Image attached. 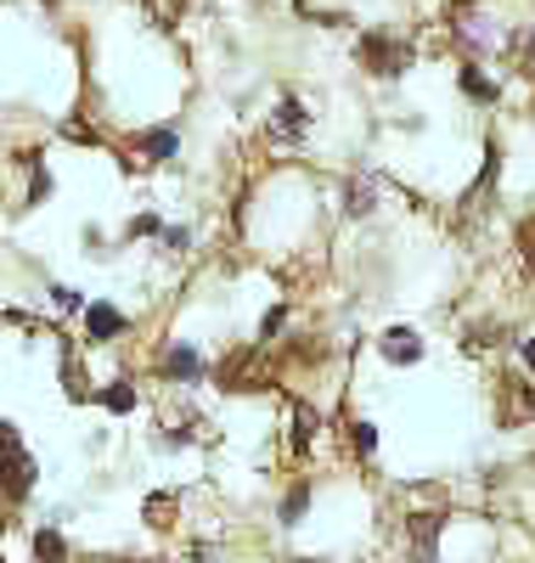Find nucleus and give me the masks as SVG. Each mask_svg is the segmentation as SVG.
Here are the masks:
<instances>
[{
	"mask_svg": "<svg viewBox=\"0 0 535 563\" xmlns=\"http://www.w3.org/2000/svg\"><path fill=\"white\" fill-rule=\"evenodd\" d=\"M518 355H524V366H535V339H524V344H518Z\"/></svg>",
	"mask_w": 535,
	"mask_h": 563,
	"instance_id": "a211bd4d",
	"label": "nucleus"
},
{
	"mask_svg": "<svg viewBox=\"0 0 535 563\" xmlns=\"http://www.w3.org/2000/svg\"><path fill=\"white\" fill-rule=\"evenodd\" d=\"M361 57L372 63V74H383V79H395L412 57H406V45H395V40H389V34H367L361 40Z\"/></svg>",
	"mask_w": 535,
	"mask_h": 563,
	"instance_id": "7ed1b4c3",
	"label": "nucleus"
},
{
	"mask_svg": "<svg viewBox=\"0 0 535 563\" xmlns=\"http://www.w3.org/2000/svg\"><path fill=\"white\" fill-rule=\"evenodd\" d=\"M383 361H395V366H417L423 361V339L412 333V327H389V333L378 339Z\"/></svg>",
	"mask_w": 535,
	"mask_h": 563,
	"instance_id": "20e7f679",
	"label": "nucleus"
},
{
	"mask_svg": "<svg viewBox=\"0 0 535 563\" xmlns=\"http://www.w3.org/2000/svg\"><path fill=\"white\" fill-rule=\"evenodd\" d=\"M34 558H45V563H63V558H68L63 536H57V530H34Z\"/></svg>",
	"mask_w": 535,
	"mask_h": 563,
	"instance_id": "9b49d317",
	"label": "nucleus"
},
{
	"mask_svg": "<svg viewBox=\"0 0 535 563\" xmlns=\"http://www.w3.org/2000/svg\"><path fill=\"white\" fill-rule=\"evenodd\" d=\"M513 45H518V74L535 79V40L529 34H513Z\"/></svg>",
	"mask_w": 535,
	"mask_h": 563,
	"instance_id": "2eb2a0df",
	"label": "nucleus"
},
{
	"mask_svg": "<svg viewBox=\"0 0 535 563\" xmlns=\"http://www.w3.org/2000/svg\"><path fill=\"white\" fill-rule=\"evenodd\" d=\"M310 507V485H294L282 496V525H299V512Z\"/></svg>",
	"mask_w": 535,
	"mask_h": 563,
	"instance_id": "ddd939ff",
	"label": "nucleus"
},
{
	"mask_svg": "<svg viewBox=\"0 0 535 563\" xmlns=\"http://www.w3.org/2000/svg\"><path fill=\"white\" fill-rule=\"evenodd\" d=\"M356 451H361V456L378 451V429H372V422H356Z\"/></svg>",
	"mask_w": 535,
	"mask_h": 563,
	"instance_id": "dca6fc26",
	"label": "nucleus"
},
{
	"mask_svg": "<svg viewBox=\"0 0 535 563\" xmlns=\"http://www.w3.org/2000/svg\"><path fill=\"white\" fill-rule=\"evenodd\" d=\"M119 333H124V316H119L113 305H90V310H85V339H90V344H113Z\"/></svg>",
	"mask_w": 535,
	"mask_h": 563,
	"instance_id": "39448f33",
	"label": "nucleus"
},
{
	"mask_svg": "<svg viewBox=\"0 0 535 563\" xmlns=\"http://www.w3.org/2000/svg\"><path fill=\"white\" fill-rule=\"evenodd\" d=\"M372 198H378V186H372L367 175H356V180L345 186V209H350V214H367V209H372Z\"/></svg>",
	"mask_w": 535,
	"mask_h": 563,
	"instance_id": "9d476101",
	"label": "nucleus"
},
{
	"mask_svg": "<svg viewBox=\"0 0 535 563\" xmlns=\"http://www.w3.org/2000/svg\"><path fill=\"white\" fill-rule=\"evenodd\" d=\"M29 485H34V456L23 451L12 422H0V490L18 501V496H29Z\"/></svg>",
	"mask_w": 535,
	"mask_h": 563,
	"instance_id": "f257e3e1",
	"label": "nucleus"
},
{
	"mask_svg": "<svg viewBox=\"0 0 535 563\" xmlns=\"http://www.w3.org/2000/svg\"><path fill=\"white\" fill-rule=\"evenodd\" d=\"M529 271H535V249H529Z\"/></svg>",
	"mask_w": 535,
	"mask_h": 563,
	"instance_id": "aec40b11",
	"label": "nucleus"
},
{
	"mask_svg": "<svg viewBox=\"0 0 535 563\" xmlns=\"http://www.w3.org/2000/svg\"><path fill=\"white\" fill-rule=\"evenodd\" d=\"M192 563H220V558H215L209 547H198V558H192Z\"/></svg>",
	"mask_w": 535,
	"mask_h": 563,
	"instance_id": "6ab92c4d",
	"label": "nucleus"
},
{
	"mask_svg": "<svg viewBox=\"0 0 535 563\" xmlns=\"http://www.w3.org/2000/svg\"><path fill=\"white\" fill-rule=\"evenodd\" d=\"M271 130H276V135H287V141L305 135V108H299V102H282V108H276V119H271Z\"/></svg>",
	"mask_w": 535,
	"mask_h": 563,
	"instance_id": "1a4fd4ad",
	"label": "nucleus"
},
{
	"mask_svg": "<svg viewBox=\"0 0 535 563\" xmlns=\"http://www.w3.org/2000/svg\"><path fill=\"white\" fill-rule=\"evenodd\" d=\"M457 40L468 45V52H496V45H513V34L496 29V18H484V12L462 18V23H457Z\"/></svg>",
	"mask_w": 535,
	"mask_h": 563,
	"instance_id": "f03ea898",
	"label": "nucleus"
},
{
	"mask_svg": "<svg viewBox=\"0 0 535 563\" xmlns=\"http://www.w3.org/2000/svg\"><path fill=\"white\" fill-rule=\"evenodd\" d=\"M102 406H108V411H130V406H135V389L119 378V384H108V389H102Z\"/></svg>",
	"mask_w": 535,
	"mask_h": 563,
	"instance_id": "4468645a",
	"label": "nucleus"
},
{
	"mask_svg": "<svg viewBox=\"0 0 535 563\" xmlns=\"http://www.w3.org/2000/svg\"><path fill=\"white\" fill-rule=\"evenodd\" d=\"M462 90H468V97H473V102H496V85H491V79H484L479 68H462Z\"/></svg>",
	"mask_w": 535,
	"mask_h": 563,
	"instance_id": "f8f14e48",
	"label": "nucleus"
},
{
	"mask_svg": "<svg viewBox=\"0 0 535 563\" xmlns=\"http://www.w3.org/2000/svg\"><path fill=\"white\" fill-rule=\"evenodd\" d=\"M164 366L175 372V378H186V384H192V378H204V355H198V350H192V344H175Z\"/></svg>",
	"mask_w": 535,
	"mask_h": 563,
	"instance_id": "6e6552de",
	"label": "nucleus"
},
{
	"mask_svg": "<svg viewBox=\"0 0 535 563\" xmlns=\"http://www.w3.org/2000/svg\"><path fill=\"white\" fill-rule=\"evenodd\" d=\"M57 294V310H79V294L74 288H52Z\"/></svg>",
	"mask_w": 535,
	"mask_h": 563,
	"instance_id": "f3484780",
	"label": "nucleus"
},
{
	"mask_svg": "<svg viewBox=\"0 0 535 563\" xmlns=\"http://www.w3.org/2000/svg\"><path fill=\"white\" fill-rule=\"evenodd\" d=\"M135 147L148 153L153 164H164V158H175V153H181V135H175L170 124H159V130H141V135H135Z\"/></svg>",
	"mask_w": 535,
	"mask_h": 563,
	"instance_id": "423d86ee",
	"label": "nucleus"
},
{
	"mask_svg": "<svg viewBox=\"0 0 535 563\" xmlns=\"http://www.w3.org/2000/svg\"><path fill=\"white\" fill-rule=\"evenodd\" d=\"M434 541H440V512H417V519H412V547H417V563H434Z\"/></svg>",
	"mask_w": 535,
	"mask_h": 563,
	"instance_id": "0eeeda50",
	"label": "nucleus"
}]
</instances>
